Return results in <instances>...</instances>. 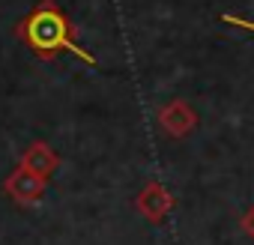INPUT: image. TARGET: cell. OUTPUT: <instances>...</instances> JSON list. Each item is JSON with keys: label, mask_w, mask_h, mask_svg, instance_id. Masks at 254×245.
<instances>
[{"label": "cell", "mask_w": 254, "mask_h": 245, "mask_svg": "<svg viewBox=\"0 0 254 245\" xmlns=\"http://www.w3.org/2000/svg\"><path fill=\"white\" fill-rule=\"evenodd\" d=\"M15 36L36 57H54L60 51H69L78 60H84L87 66H96L99 63L87 48L78 45L75 24L69 21V15L63 12V6L57 3V0H39V3L15 24Z\"/></svg>", "instance_id": "1"}, {"label": "cell", "mask_w": 254, "mask_h": 245, "mask_svg": "<svg viewBox=\"0 0 254 245\" xmlns=\"http://www.w3.org/2000/svg\"><path fill=\"white\" fill-rule=\"evenodd\" d=\"M3 191H6V197H12L21 206H33L45 194V177H39V174H33V171H27V168L18 165L3 180Z\"/></svg>", "instance_id": "2"}, {"label": "cell", "mask_w": 254, "mask_h": 245, "mask_svg": "<svg viewBox=\"0 0 254 245\" xmlns=\"http://www.w3.org/2000/svg\"><path fill=\"white\" fill-rule=\"evenodd\" d=\"M171 206H174V200H171V194H168L159 183H150V185L141 191V197H138V209H141L150 221H162Z\"/></svg>", "instance_id": "3"}, {"label": "cell", "mask_w": 254, "mask_h": 245, "mask_svg": "<svg viewBox=\"0 0 254 245\" xmlns=\"http://www.w3.org/2000/svg\"><path fill=\"white\" fill-rule=\"evenodd\" d=\"M57 162H60V156L48 147V144H30V150L21 156V168H27V171H33V174H39V177H45L48 180V174L57 168Z\"/></svg>", "instance_id": "4"}, {"label": "cell", "mask_w": 254, "mask_h": 245, "mask_svg": "<svg viewBox=\"0 0 254 245\" xmlns=\"http://www.w3.org/2000/svg\"><path fill=\"white\" fill-rule=\"evenodd\" d=\"M162 126L168 129V135H186L191 126H194V114L189 111V105H183V102H174V105H168L165 111H162Z\"/></svg>", "instance_id": "5"}, {"label": "cell", "mask_w": 254, "mask_h": 245, "mask_svg": "<svg viewBox=\"0 0 254 245\" xmlns=\"http://www.w3.org/2000/svg\"><path fill=\"white\" fill-rule=\"evenodd\" d=\"M221 21H224V24H230V27H239V30H251V33H254V21L239 18V15H233V12H224V15H221Z\"/></svg>", "instance_id": "6"}, {"label": "cell", "mask_w": 254, "mask_h": 245, "mask_svg": "<svg viewBox=\"0 0 254 245\" xmlns=\"http://www.w3.org/2000/svg\"><path fill=\"white\" fill-rule=\"evenodd\" d=\"M239 224H242V230H245V233L254 239V206H251V209L242 215V221H239Z\"/></svg>", "instance_id": "7"}]
</instances>
